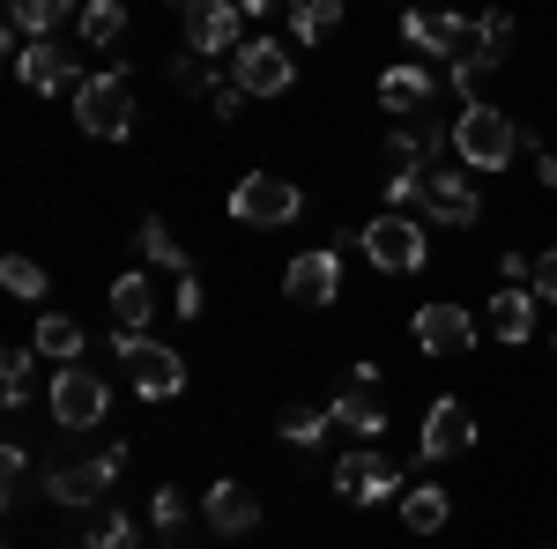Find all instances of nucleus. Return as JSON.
Here are the masks:
<instances>
[{"label":"nucleus","instance_id":"22","mask_svg":"<svg viewBox=\"0 0 557 549\" xmlns=\"http://www.w3.org/2000/svg\"><path fill=\"white\" fill-rule=\"evenodd\" d=\"M30 349H38V357H52V364L67 372V364L83 357V327H75L67 312H45V320H38V335H30Z\"/></svg>","mask_w":557,"mask_h":549},{"label":"nucleus","instance_id":"21","mask_svg":"<svg viewBox=\"0 0 557 549\" xmlns=\"http://www.w3.org/2000/svg\"><path fill=\"white\" fill-rule=\"evenodd\" d=\"M327 423H335V431H349V438H380V431H386V409H380V394H372V386H349V394H335Z\"/></svg>","mask_w":557,"mask_h":549},{"label":"nucleus","instance_id":"37","mask_svg":"<svg viewBox=\"0 0 557 549\" xmlns=\"http://www.w3.org/2000/svg\"><path fill=\"white\" fill-rule=\"evenodd\" d=\"M528 290H535V297H557V253H543L535 267H528Z\"/></svg>","mask_w":557,"mask_h":549},{"label":"nucleus","instance_id":"5","mask_svg":"<svg viewBox=\"0 0 557 549\" xmlns=\"http://www.w3.org/2000/svg\"><path fill=\"white\" fill-rule=\"evenodd\" d=\"M364 260L386 267V275H417L431 260L424 223H417V215H372V223H364Z\"/></svg>","mask_w":557,"mask_h":549},{"label":"nucleus","instance_id":"19","mask_svg":"<svg viewBox=\"0 0 557 549\" xmlns=\"http://www.w3.org/2000/svg\"><path fill=\"white\" fill-rule=\"evenodd\" d=\"M424 215H431V223H461V230H469L475 215H483V201H475V194H469V186H461V178H454V171H431Z\"/></svg>","mask_w":557,"mask_h":549},{"label":"nucleus","instance_id":"14","mask_svg":"<svg viewBox=\"0 0 557 549\" xmlns=\"http://www.w3.org/2000/svg\"><path fill=\"white\" fill-rule=\"evenodd\" d=\"M283 290L298 297V304H335V297H343V260L335 253H298L290 275H283Z\"/></svg>","mask_w":557,"mask_h":549},{"label":"nucleus","instance_id":"39","mask_svg":"<svg viewBox=\"0 0 557 549\" xmlns=\"http://www.w3.org/2000/svg\"><path fill=\"white\" fill-rule=\"evenodd\" d=\"M0 467H8V498H23V475H30V453H23V446H8V453H0Z\"/></svg>","mask_w":557,"mask_h":549},{"label":"nucleus","instance_id":"32","mask_svg":"<svg viewBox=\"0 0 557 549\" xmlns=\"http://www.w3.org/2000/svg\"><path fill=\"white\" fill-rule=\"evenodd\" d=\"M0 283H8L15 297H45V267L30 253H8V260H0Z\"/></svg>","mask_w":557,"mask_h":549},{"label":"nucleus","instance_id":"40","mask_svg":"<svg viewBox=\"0 0 557 549\" xmlns=\"http://www.w3.org/2000/svg\"><path fill=\"white\" fill-rule=\"evenodd\" d=\"M238 104H246V89H231V83H215V120H238Z\"/></svg>","mask_w":557,"mask_h":549},{"label":"nucleus","instance_id":"27","mask_svg":"<svg viewBox=\"0 0 557 549\" xmlns=\"http://www.w3.org/2000/svg\"><path fill=\"white\" fill-rule=\"evenodd\" d=\"M83 38L89 45H120L127 38V8H120V0H89L83 8Z\"/></svg>","mask_w":557,"mask_h":549},{"label":"nucleus","instance_id":"7","mask_svg":"<svg viewBox=\"0 0 557 549\" xmlns=\"http://www.w3.org/2000/svg\"><path fill=\"white\" fill-rule=\"evenodd\" d=\"M290 83H298V60L283 52V38H246V45H238V60H231V89H246V97H283Z\"/></svg>","mask_w":557,"mask_h":549},{"label":"nucleus","instance_id":"17","mask_svg":"<svg viewBox=\"0 0 557 549\" xmlns=\"http://www.w3.org/2000/svg\"><path fill=\"white\" fill-rule=\"evenodd\" d=\"M454 141V127H438V120H417V127H394V141H386V157H394V171H424L438 149Z\"/></svg>","mask_w":557,"mask_h":549},{"label":"nucleus","instance_id":"41","mask_svg":"<svg viewBox=\"0 0 557 549\" xmlns=\"http://www.w3.org/2000/svg\"><path fill=\"white\" fill-rule=\"evenodd\" d=\"M172 83H178V89H201V83H209V67H201V60H178Z\"/></svg>","mask_w":557,"mask_h":549},{"label":"nucleus","instance_id":"16","mask_svg":"<svg viewBox=\"0 0 557 549\" xmlns=\"http://www.w3.org/2000/svg\"><path fill=\"white\" fill-rule=\"evenodd\" d=\"M380 104L394 112V120H417V112L431 104V75L417 67V60H401V67H386V75H380Z\"/></svg>","mask_w":557,"mask_h":549},{"label":"nucleus","instance_id":"31","mask_svg":"<svg viewBox=\"0 0 557 549\" xmlns=\"http://www.w3.org/2000/svg\"><path fill=\"white\" fill-rule=\"evenodd\" d=\"M491 67H498V52H461V60H454V89H461V104H475V89L491 83Z\"/></svg>","mask_w":557,"mask_h":549},{"label":"nucleus","instance_id":"25","mask_svg":"<svg viewBox=\"0 0 557 549\" xmlns=\"http://www.w3.org/2000/svg\"><path fill=\"white\" fill-rule=\"evenodd\" d=\"M141 260H149V267H172V275H194V260H186V246L164 230V215L141 223Z\"/></svg>","mask_w":557,"mask_h":549},{"label":"nucleus","instance_id":"38","mask_svg":"<svg viewBox=\"0 0 557 549\" xmlns=\"http://www.w3.org/2000/svg\"><path fill=\"white\" fill-rule=\"evenodd\" d=\"M178 312H186V320H201V304H209V297H201V275H178V297H172Z\"/></svg>","mask_w":557,"mask_h":549},{"label":"nucleus","instance_id":"18","mask_svg":"<svg viewBox=\"0 0 557 549\" xmlns=\"http://www.w3.org/2000/svg\"><path fill=\"white\" fill-rule=\"evenodd\" d=\"M112 320H120V335H149V320H157V283H149V275H120V283H112Z\"/></svg>","mask_w":557,"mask_h":549},{"label":"nucleus","instance_id":"35","mask_svg":"<svg viewBox=\"0 0 557 549\" xmlns=\"http://www.w3.org/2000/svg\"><path fill=\"white\" fill-rule=\"evenodd\" d=\"M149 520H157V527H164V535H172L178 520H186V498H178L172 483H164V490H157V498H149Z\"/></svg>","mask_w":557,"mask_h":549},{"label":"nucleus","instance_id":"20","mask_svg":"<svg viewBox=\"0 0 557 549\" xmlns=\"http://www.w3.org/2000/svg\"><path fill=\"white\" fill-rule=\"evenodd\" d=\"M15 75H23V89H38V97H60V89H83V83H75V67H67V60H60L52 45H23Z\"/></svg>","mask_w":557,"mask_h":549},{"label":"nucleus","instance_id":"2","mask_svg":"<svg viewBox=\"0 0 557 549\" xmlns=\"http://www.w3.org/2000/svg\"><path fill=\"white\" fill-rule=\"evenodd\" d=\"M75 127L97 134V141H127L134 127V83L112 67V75H83V89H75Z\"/></svg>","mask_w":557,"mask_h":549},{"label":"nucleus","instance_id":"13","mask_svg":"<svg viewBox=\"0 0 557 549\" xmlns=\"http://www.w3.org/2000/svg\"><path fill=\"white\" fill-rule=\"evenodd\" d=\"M475 446V416L446 394V401H431V416H424V461H454V453H469Z\"/></svg>","mask_w":557,"mask_h":549},{"label":"nucleus","instance_id":"4","mask_svg":"<svg viewBox=\"0 0 557 549\" xmlns=\"http://www.w3.org/2000/svg\"><path fill=\"white\" fill-rule=\"evenodd\" d=\"M112 349H120V364H127L134 394H149V401L186 394V357H178V349H164V341H149V335H120Z\"/></svg>","mask_w":557,"mask_h":549},{"label":"nucleus","instance_id":"8","mask_svg":"<svg viewBox=\"0 0 557 549\" xmlns=\"http://www.w3.org/2000/svg\"><path fill=\"white\" fill-rule=\"evenodd\" d=\"M52 416L67 431H89V423L112 416V394H104V379L89 364H67V372H52Z\"/></svg>","mask_w":557,"mask_h":549},{"label":"nucleus","instance_id":"29","mask_svg":"<svg viewBox=\"0 0 557 549\" xmlns=\"http://www.w3.org/2000/svg\"><path fill=\"white\" fill-rule=\"evenodd\" d=\"M30 357H38V349H8V357H0V401H8V409L30 401Z\"/></svg>","mask_w":557,"mask_h":549},{"label":"nucleus","instance_id":"12","mask_svg":"<svg viewBox=\"0 0 557 549\" xmlns=\"http://www.w3.org/2000/svg\"><path fill=\"white\" fill-rule=\"evenodd\" d=\"M417 349H424V357H469L475 349V320L454 304V297H438V304L417 312Z\"/></svg>","mask_w":557,"mask_h":549},{"label":"nucleus","instance_id":"6","mask_svg":"<svg viewBox=\"0 0 557 549\" xmlns=\"http://www.w3.org/2000/svg\"><path fill=\"white\" fill-rule=\"evenodd\" d=\"M186 45H194V60H238V45H246V8H238V0H194V8H186Z\"/></svg>","mask_w":557,"mask_h":549},{"label":"nucleus","instance_id":"26","mask_svg":"<svg viewBox=\"0 0 557 549\" xmlns=\"http://www.w3.org/2000/svg\"><path fill=\"white\" fill-rule=\"evenodd\" d=\"M335 23H343V0H305V8H290V38L298 45H320Z\"/></svg>","mask_w":557,"mask_h":549},{"label":"nucleus","instance_id":"9","mask_svg":"<svg viewBox=\"0 0 557 549\" xmlns=\"http://www.w3.org/2000/svg\"><path fill=\"white\" fill-rule=\"evenodd\" d=\"M335 490H343L349 506H386L401 490V467L386 461V453H372V446H357V453L335 461Z\"/></svg>","mask_w":557,"mask_h":549},{"label":"nucleus","instance_id":"3","mask_svg":"<svg viewBox=\"0 0 557 549\" xmlns=\"http://www.w3.org/2000/svg\"><path fill=\"white\" fill-rule=\"evenodd\" d=\"M298 215H305V194L275 171H253V178L231 186V223H246V230H283Z\"/></svg>","mask_w":557,"mask_h":549},{"label":"nucleus","instance_id":"11","mask_svg":"<svg viewBox=\"0 0 557 549\" xmlns=\"http://www.w3.org/2000/svg\"><path fill=\"white\" fill-rule=\"evenodd\" d=\"M401 38L431 52V60H461V52H483V30L461 23V15H401Z\"/></svg>","mask_w":557,"mask_h":549},{"label":"nucleus","instance_id":"10","mask_svg":"<svg viewBox=\"0 0 557 549\" xmlns=\"http://www.w3.org/2000/svg\"><path fill=\"white\" fill-rule=\"evenodd\" d=\"M120 461H127V453L112 446L104 461H67V467H52V475H45V498H52V506H97V498L112 490Z\"/></svg>","mask_w":557,"mask_h":549},{"label":"nucleus","instance_id":"1","mask_svg":"<svg viewBox=\"0 0 557 549\" xmlns=\"http://www.w3.org/2000/svg\"><path fill=\"white\" fill-rule=\"evenodd\" d=\"M454 149H461V164L475 171H506L513 164V149H520V127L498 112V104H461V120H454Z\"/></svg>","mask_w":557,"mask_h":549},{"label":"nucleus","instance_id":"36","mask_svg":"<svg viewBox=\"0 0 557 549\" xmlns=\"http://www.w3.org/2000/svg\"><path fill=\"white\" fill-rule=\"evenodd\" d=\"M475 30H483V52H506L513 45V15H483Z\"/></svg>","mask_w":557,"mask_h":549},{"label":"nucleus","instance_id":"28","mask_svg":"<svg viewBox=\"0 0 557 549\" xmlns=\"http://www.w3.org/2000/svg\"><path fill=\"white\" fill-rule=\"evenodd\" d=\"M60 23H67V0H23V8H15V30H23V38H52V30H60Z\"/></svg>","mask_w":557,"mask_h":549},{"label":"nucleus","instance_id":"33","mask_svg":"<svg viewBox=\"0 0 557 549\" xmlns=\"http://www.w3.org/2000/svg\"><path fill=\"white\" fill-rule=\"evenodd\" d=\"M283 438L290 446H320L327 438V409H283Z\"/></svg>","mask_w":557,"mask_h":549},{"label":"nucleus","instance_id":"15","mask_svg":"<svg viewBox=\"0 0 557 549\" xmlns=\"http://www.w3.org/2000/svg\"><path fill=\"white\" fill-rule=\"evenodd\" d=\"M201 512H209L215 535H253L260 527V498L246 490V483H215L209 498H201Z\"/></svg>","mask_w":557,"mask_h":549},{"label":"nucleus","instance_id":"23","mask_svg":"<svg viewBox=\"0 0 557 549\" xmlns=\"http://www.w3.org/2000/svg\"><path fill=\"white\" fill-rule=\"evenodd\" d=\"M491 335H498V341H528V335H535V297H528V290L491 297Z\"/></svg>","mask_w":557,"mask_h":549},{"label":"nucleus","instance_id":"34","mask_svg":"<svg viewBox=\"0 0 557 549\" xmlns=\"http://www.w3.org/2000/svg\"><path fill=\"white\" fill-rule=\"evenodd\" d=\"M83 549H134V520L127 512H104V527H97Z\"/></svg>","mask_w":557,"mask_h":549},{"label":"nucleus","instance_id":"24","mask_svg":"<svg viewBox=\"0 0 557 549\" xmlns=\"http://www.w3.org/2000/svg\"><path fill=\"white\" fill-rule=\"evenodd\" d=\"M446 490H438V483H417V490H409V498H401V520H409V535H438V527H446Z\"/></svg>","mask_w":557,"mask_h":549},{"label":"nucleus","instance_id":"30","mask_svg":"<svg viewBox=\"0 0 557 549\" xmlns=\"http://www.w3.org/2000/svg\"><path fill=\"white\" fill-rule=\"evenodd\" d=\"M424 194H431V171H394V178H386V215L424 209Z\"/></svg>","mask_w":557,"mask_h":549}]
</instances>
